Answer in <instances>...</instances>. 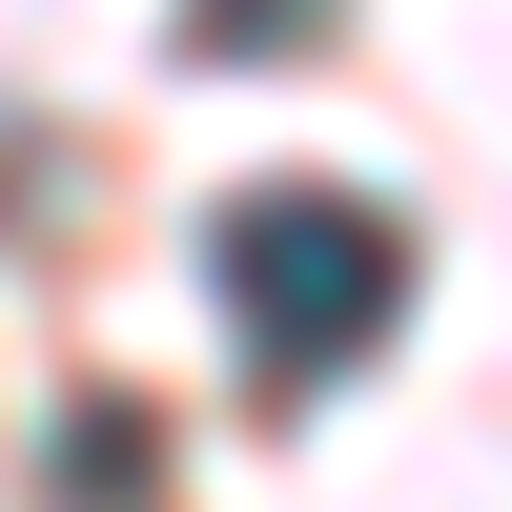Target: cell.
Here are the masks:
<instances>
[{"label":"cell","instance_id":"1","mask_svg":"<svg viewBox=\"0 0 512 512\" xmlns=\"http://www.w3.org/2000/svg\"><path fill=\"white\" fill-rule=\"evenodd\" d=\"M205 287H226V328H246V390H328V369L390 349L410 226L349 205V185H246L226 226H205Z\"/></svg>","mask_w":512,"mask_h":512},{"label":"cell","instance_id":"2","mask_svg":"<svg viewBox=\"0 0 512 512\" xmlns=\"http://www.w3.org/2000/svg\"><path fill=\"white\" fill-rule=\"evenodd\" d=\"M205 41H226V62H267V41H308V0H205Z\"/></svg>","mask_w":512,"mask_h":512}]
</instances>
